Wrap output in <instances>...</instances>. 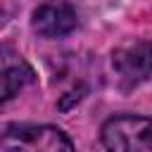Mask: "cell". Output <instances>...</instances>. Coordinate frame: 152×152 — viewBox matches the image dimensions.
Segmentation results:
<instances>
[{
	"label": "cell",
	"instance_id": "1",
	"mask_svg": "<svg viewBox=\"0 0 152 152\" xmlns=\"http://www.w3.org/2000/svg\"><path fill=\"white\" fill-rule=\"evenodd\" d=\"M0 150H26V152H71L74 142L62 128L14 124L0 133Z\"/></svg>",
	"mask_w": 152,
	"mask_h": 152
},
{
	"label": "cell",
	"instance_id": "2",
	"mask_svg": "<svg viewBox=\"0 0 152 152\" xmlns=\"http://www.w3.org/2000/svg\"><path fill=\"white\" fill-rule=\"evenodd\" d=\"M102 145L119 152H152V119L138 114L112 116L102 126Z\"/></svg>",
	"mask_w": 152,
	"mask_h": 152
},
{
	"label": "cell",
	"instance_id": "5",
	"mask_svg": "<svg viewBox=\"0 0 152 152\" xmlns=\"http://www.w3.org/2000/svg\"><path fill=\"white\" fill-rule=\"evenodd\" d=\"M31 26L43 38H62L78 26V17L69 2H45L33 10Z\"/></svg>",
	"mask_w": 152,
	"mask_h": 152
},
{
	"label": "cell",
	"instance_id": "3",
	"mask_svg": "<svg viewBox=\"0 0 152 152\" xmlns=\"http://www.w3.org/2000/svg\"><path fill=\"white\" fill-rule=\"evenodd\" d=\"M112 69L121 90H133L152 74V40H128L112 52Z\"/></svg>",
	"mask_w": 152,
	"mask_h": 152
},
{
	"label": "cell",
	"instance_id": "4",
	"mask_svg": "<svg viewBox=\"0 0 152 152\" xmlns=\"http://www.w3.org/2000/svg\"><path fill=\"white\" fill-rule=\"evenodd\" d=\"M36 81L33 66L12 48L0 45V102L12 100L19 90Z\"/></svg>",
	"mask_w": 152,
	"mask_h": 152
}]
</instances>
